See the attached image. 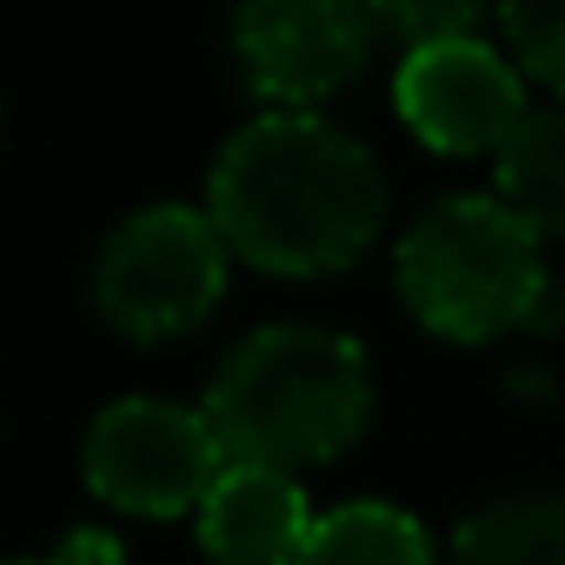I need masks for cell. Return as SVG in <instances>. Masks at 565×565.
<instances>
[{"instance_id":"6da1fadb","label":"cell","mask_w":565,"mask_h":565,"mask_svg":"<svg viewBox=\"0 0 565 565\" xmlns=\"http://www.w3.org/2000/svg\"><path fill=\"white\" fill-rule=\"evenodd\" d=\"M386 213L380 160L320 114H259L213 167V206L226 253L266 273H333L366 253Z\"/></svg>"},{"instance_id":"7a4b0ae2","label":"cell","mask_w":565,"mask_h":565,"mask_svg":"<svg viewBox=\"0 0 565 565\" xmlns=\"http://www.w3.org/2000/svg\"><path fill=\"white\" fill-rule=\"evenodd\" d=\"M206 426L226 466L300 472L347 452L373 413V366L333 327H259L206 386Z\"/></svg>"},{"instance_id":"3957f363","label":"cell","mask_w":565,"mask_h":565,"mask_svg":"<svg viewBox=\"0 0 565 565\" xmlns=\"http://www.w3.org/2000/svg\"><path fill=\"white\" fill-rule=\"evenodd\" d=\"M399 294L446 340H492L539 313L545 259L539 233L499 193L433 200L399 239Z\"/></svg>"},{"instance_id":"277c9868","label":"cell","mask_w":565,"mask_h":565,"mask_svg":"<svg viewBox=\"0 0 565 565\" xmlns=\"http://www.w3.org/2000/svg\"><path fill=\"white\" fill-rule=\"evenodd\" d=\"M226 239L193 206H147L114 226L94 266V300L127 340H173L220 307Z\"/></svg>"},{"instance_id":"5b68a950","label":"cell","mask_w":565,"mask_h":565,"mask_svg":"<svg viewBox=\"0 0 565 565\" xmlns=\"http://www.w3.org/2000/svg\"><path fill=\"white\" fill-rule=\"evenodd\" d=\"M220 472H226V452L206 413H186L173 399H120L87 433V486L107 505L140 519L200 512Z\"/></svg>"},{"instance_id":"8992f818","label":"cell","mask_w":565,"mask_h":565,"mask_svg":"<svg viewBox=\"0 0 565 565\" xmlns=\"http://www.w3.org/2000/svg\"><path fill=\"white\" fill-rule=\"evenodd\" d=\"M380 41L373 8L353 0H266L233 21L239 67L273 114H307L313 100L340 94Z\"/></svg>"},{"instance_id":"52a82bcc","label":"cell","mask_w":565,"mask_h":565,"mask_svg":"<svg viewBox=\"0 0 565 565\" xmlns=\"http://www.w3.org/2000/svg\"><path fill=\"white\" fill-rule=\"evenodd\" d=\"M399 114L406 127L439 147V153H505V140L519 134L525 87L512 74L505 54H492L479 34H452V41H426L399 61Z\"/></svg>"},{"instance_id":"ba28073f","label":"cell","mask_w":565,"mask_h":565,"mask_svg":"<svg viewBox=\"0 0 565 565\" xmlns=\"http://www.w3.org/2000/svg\"><path fill=\"white\" fill-rule=\"evenodd\" d=\"M313 539V512L300 479L226 466L200 505V545L213 565H294Z\"/></svg>"},{"instance_id":"9c48e42d","label":"cell","mask_w":565,"mask_h":565,"mask_svg":"<svg viewBox=\"0 0 565 565\" xmlns=\"http://www.w3.org/2000/svg\"><path fill=\"white\" fill-rule=\"evenodd\" d=\"M446 565H565V492H512L452 532Z\"/></svg>"},{"instance_id":"30bf717a","label":"cell","mask_w":565,"mask_h":565,"mask_svg":"<svg viewBox=\"0 0 565 565\" xmlns=\"http://www.w3.org/2000/svg\"><path fill=\"white\" fill-rule=\"evenodd\" d=\"M499 200L532 233H565V100L532 107L499 153Z\"/></svg>"},{"instance_id":"8fae6325","label":"cell","mask_w":565,"mask_h":565,"mask_svg":"<svg viewBox=\"0 0 565 565\" xmlns=\"http://www.w3.org/2000/svg\"><path fill=\"white\" fill-rule=\"evenodd\" d=\"M294 565H439V558H433L419 519H406L399 505L360 499V505L313 519V539Z\"/></svg>"},{"instance_id":"7c38bea8","label":"cell","mask_w":565,"mask_h":565,"mask_svg":"<svg viewBox=\"0 0 565 565\" xmlns=\"http://www.w3.org/2000/svg\"><path fill=\"white\" fill-rule=\"evenodd\" d=\"M499 34L512 41L519 67L539 74L545 87H558L565 100V0H532V8H505L499 14Z\"/></svg>"},{"instance_id":"4fadbf2b","label":"cell","mask_w":565,"mask_h":565,"mask_svg":"<svg viewBox=\"0 0 565 565\" xmlns=\"http://www.w3.org/2000/svg\"><path fill=\"white\" fill-rule=\"evenodd\" d=\"M8 565H67V558H8Z\"/></svg>"}]
</instances>
